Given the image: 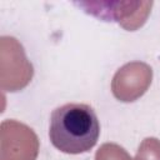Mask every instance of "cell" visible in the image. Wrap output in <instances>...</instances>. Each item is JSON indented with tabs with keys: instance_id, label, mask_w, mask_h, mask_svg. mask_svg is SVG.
I'll return each mask as SVG.
<instances>
[{
	"instance_id": "6da1fadb",
	"label": "cell",
	"mask_w": 160,
	"mask_h": 160,
	"mask_svg": "<svg viewBox=\"0 0 160 160\" xmlns=\"http://www.w3.org/2000/svg\"><path fill=\"white\" fill-rule=\"evenodd\" d=\"M100 122L92 106L84 102H68L52 110L49 122V139L61 152L78 155L90 151L98 142Z\"/></svg>"
}]
</instances>
